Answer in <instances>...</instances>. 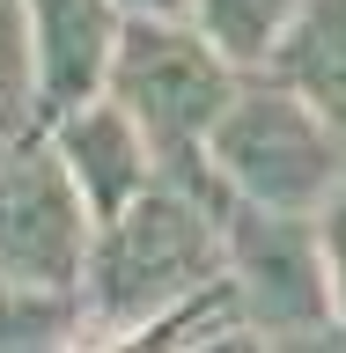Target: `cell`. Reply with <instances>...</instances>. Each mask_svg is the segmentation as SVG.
Wrapping results in <instances>:
<instances>
[{"label":"cell","instance_id":"1","mask_svg":"<svg viewBox=\"0 0 346 353\" xmlns=\"http://www.w3.org/2000/svg\"><path fill=\"white\" fill-rule=\"evenodd\" d=\"M229 199L236 192L214 170L199 176L155 170V184L140 199H126L110 221H96V243L81 265V316L96 346H133L162 309H177L221 272Z\"/></svg>","mask_w":346,"mask_h":353},{"label":"cell","instance_id":"2","mask_svg":"<svg viewBox=\"0 0 346 353\" xmlns=\"http://www.w3.org/2000/svg\"><path fill=\"white\" fill-rule=\"evenodd\" d=\"M236 81H243V66L221 59L214 37L192 15H126V37H118L104 96H118L133 110V125L148 132V148H155V170L199 176V170H214L206 140H214Z\"/></svg>","mask_w":346,"mask_h":353},{"label":"cell","instance_id":"3","mask_svg":"<svg viewBox=\"0 0 346 353\" xmlns=\"http://www.w3.org/2000/svg\"><path fill=\"white\" fill-rule=\"evenodd\" d=\"M206 162L236 199L280 206V214H325V199L346 184V148L331 118L273 66L236 81L214 140H206Z\"/></svg>","mask_w":346,"mask_h":353},{"label":"cell","instance_id":"4","mask_svg":"<svg viewBox=\"0 0 346 353\" xmlns=\"http://www.w3.org/2000/svg\"><path fill=\"white\" fill-rule=\"evenodd\" d=\"M221 265H229V280H236V294H243L265 346H317L339 324L317 214H280V206L229 199V214H221Z\"/></svg>","mask_w":346,"mask_h":353},{"label":"cell","instance_id":"5","mask_svg":"<svg viewBox=\"0 0 346 353\" xmlns=\"http://www.w3.org/2000/svg\"><path fill=\"white\" fill-rule=\"evenodd\" d=\"M88 243H96V214L37 118L30 132H15L0 148V272L81 294Z\"/></svg>","mask_w":346,"mask_h":353},{"label":"cell","instance_id":"6","mask_svg":"<svg viewBox=\"0 0 346 353\" xmlns=\"http://www.w3.org/2000/svg\"><path fill=\"white\" fill-rule=\"evenodd\" d=\"M30 22V81H37V118L104 96L118 37H126V8L118 0H22Z\"/></svg>","mask_w":346,"mask_h":353},{"label":"cell","instance_id":"7","mask_svg":"<svg viewBox=\"0 0 346 353\" xmlns=\"http://www.w3.org/2000/svg\"><path fill=\"white\" fill-rule=\"evenodd\" d=\"M44 132H52L59 162L74 170V184H81L96 221H110L126 199H140L155 184V148H148V132L133 125V110L118 96H88V103L44 118Z\"/></svg>","mask_w":346,"mask_h":353},{"label":"cell","instance_id":"8","mask_svg":"<svg viewBox=\"0 0 346 353\" xmlns=\"http://www.w3.org/2000/svg\"><path fill=\"white\" fill-rule=\"evenodd\" d=\"M273 74L295 81L309 103L325 110L339 148H346V0H302L295 8V30L273 52Z\"/></svg>","mask_w":346,"mask_h":353},{"label":"cell","instance_id":"9","mask_svg":"<svg viewBox=\"0 0 346 353\" xmlns=\"http://www.w3.org/2000/svg\"><path fill=\"white\" fill-rule=\"evenodd\" d=\"M295 8L302 0H192V22L214 37V52L243 74H265L280 37L295 30Z\"/></svg>","mask_w":346,"mask_h":353},{"label":"cell","instance_id":"10","mask_svg":"<svg viewBox=\"0 0 346 353\" xmlns=\"http://www.w3.org/2000/svg\"><path fill=\"white\" fill-rule=\"evenodd\" d=\"M88 339L81 294L74 287H37L0 272V353H37V346H74Z\"/></svg>","mask_w":346,"mask_h":353},{"label":"cell","instance_id":"11","mask_svg":"<svg viewBox=\"0 0 346 353\" xmlns=\"http://www.w3.org/2000/svg\"><path fill=\"white\" fill-rule=\"evenodd\" d=\"M37 125V81H30V22L22 0H0V148Z\"/></svg>","mask_w":346,"mask_h":353},{"label":"cell","instance_id":"12","mask_svg":"<svg viewBox=\"0 0 346 353\" xmlns=\"http://www.w3.org/2000/svg\"><path fill=\"white\" fill-rule=\"evenodd\" d=\"M317 236H325V272H331V309H339V331H346V184L325 199L317 214Z\"/></svg>","mask_w":346,"mask_h":353},{"label":"cell","instance_id":"13","mask_svg":"<svg viewBox=\"0 0 346 353\" xmlns=\"http://www.w3.org/2000/svg\"><path fill=\"white\" fill-rule=\"evenodd\" d=\"M126 15H192V0H118Z\"/></svg>","mask_w":346,"mask_h":353}]
</instances>
